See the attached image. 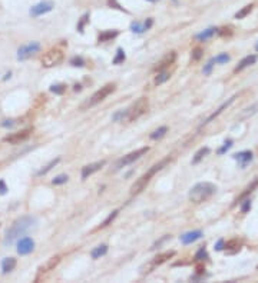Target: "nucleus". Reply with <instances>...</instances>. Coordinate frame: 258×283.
Masks as SVG:
<instances>
[{"label": "nucleus", "instance_id": "31", "mask_svg": "<svg viewBox=\"0 0 258 283\" xmlns=\"http://www.w3.org/2000/svg\"><path fill=\"white\" fill-rule=\"evenodd\" d=\"M68 89V86L64 83H58V84H52L50 86V92L54 94H64Z\"/></svg>", "mask_w": 258, "mask_h": 283}, {"label": "nucleus", "instance_id": "16", "mask_svg": "<svg viewBox=\"0 0 258 283\" xmlns=\"http://www.w3.org/2000/svg\"><path fill=\"white\" fill-rule=\"evenodd\" d=\"M174 69H175V66H172L171 69H165V70H161V72H158V74L155 76V80H154V83L156 84V86H160V84H164L165 82H168V80L171 79Z\"/></svg>", "mask_w": 258, "mask_h": 283}, {"label": "nucleus", "instance_id": "44", "mask_svg": "<svg viewBox=\"0 0 258 283\" xmlns=\"http://www.w3.org/2000/svg\"><path fill=\"white\" fill-rule=\"evenodd\" d=\"M168 239H171V236H170V235H166V236H164V238H162L161 241H160V242H156V243H155V245H154V246H152V248H150V249H155V248H156V246H161L162 243H164V242H165V241H168Z\"/></svg>", "mask_w": 258, "mask_h": 283}, {"label": "nucleus", "instance_id": "10", "mask_svg": "<svg viewBox=\"0 0 258 283\" xmlns=\"http://www.w3.org/2000/svg\"><path fill=\"white\" fill-rule=\"evenodd\" d=\"M54 3L52 0H43L40 3H38V4H34L30 7V16L32 17H39V16H43V14H46V13H49V11L54 10Z\"/></svg>", "mask_w": 258, "mask_h": 283}, {"label": "nucleus", "instance_id": "13", "mask_svg": "<svg viewBox=\"0 0 258 283\" xmlns=\"http://www.w3.org/2000/svg\"><path fill=\"white\" fill-rule=\"evenodd\" d=\"M106 165V160H99V162H95V163H90V165H86L82 168V172H80V178L82 180H85L89 176H92L94 173L99 172L100 169L104 168Z\"/></svg>", "mask_w": 258, "mask_h": 283}, {"label": "nucleus", "instance_id": "27", "mask_svg": "<svg viewBox=\"0 0 258 283\" xmlns=\"http://www.w3.org/2000/svg\"><path fill=\"white\" fill-rule=\"evenodd\" d=\"M166 133H168V127H166V126H161V127H158L156 130H154L150 135V137L152 140H160V139H162Z\"/></svg>", "mask_w": 258, "mask_h": 283}, {"label": "nucleus", "instance_id": "1", "mask_svg": "<svg viewBox=\"0 0 258 283\" xmlns=\"http://www.w3.org/2000/svg\"><path fill=\"white\" fill-rule=\"evenodd\" d=\"M34 225H36V218H33V216H22L18 220H14L13 225L4 233V238H3L4 246L13 245L16 239H19L20 236H24Z\"/></svg>", "mask_w": 258, "mask_h": 283}, {"label": "nucleus", "instance_id": "17", "mask_svg": "<svg viewBox=\"0 0 258 283\" xmlns=\"http://www.w3.org/2000/svg\"><path fill=\"white\" fill-rule=\"evenodd\" d=\"M201 238H202V232L192 231L188 232V233H184L182 236H181V242H182L184 245H191V243L198 241V239H201Z\"/></svg>", "mask_w": 258, "mask_h": 283}, {"label": "nucleus", "instance_id": "33", "mask_svg": "<svg viewBox=\"0 0 258 283\" xmlns=\"http://www.w3.org/2000/svg\"><path fill=\"white\" fill-rule=\"evenodd\" d=\"M252 7H254V4H247V6H246L244 9H241V10L236 13V19H244V17L247 16V14H250V13H251Z\"/></svg>", "mask_w": 258, "mask_h": 283}, {"label": "nucleus", "instance_id": "4", "mask_svg": "<svg viewBox=\"0 0 258 283\" xmlns=\"http://www.w3.org/2000/svg\"><path fill=\"white\" fill-rule=\"evenodd\" d=\"M216 192V186L211 182H201V183H196L191 190H190V195L188 198L194 203H202L206 202L210 198H212Z\"/></svg>", "mask_w": 258, "mask_h": 283}, {"label": "nucleus", "instance_id": "39", "mask_svg": "<svg viewBox=\"0 0 258 283\" xmlns=\"http://www.w3.org/2000/svg\"><path fill=\"white\" fill-rule=\"evenodd\" d=\"M195 259H196V261H204V259H208V255H206V251H205L204 248H201L200 251L196 252Z\"/></svg>", "mask_w": 258, "mask_h": 283}, {"label": "nucleus", "instance_id": "6", "mask_svg": "<svg viewBox=\"0 0 258 283\" xmlns=\"http://www.w3.org/2000/svg\"><path fill=\"white\" fill-rule=\"evenodd\" d=\"M115 90H116V83H108L105 86H102L99 90H96L95 93L92 94V97L88 102V106L90 107V106H95L98 103H100V102H104L108 96L114 93Z\"/></svg>", "mask_w": 258, "mask_h": 283}, {"label": "nucleus", "instance_id": "26", "mask_svg": "<svg viewBox=\"0 0 258 283\" xmlns=\"http://www.w3.org/2000/svg\"><path fill=\"white\" fill-rule=\"evenodd\" d=\"M118 213H119V210H114V212H112V213L108 216L106 219L104 220V222H102V223H100V225H99V226H98L96 229H95L94 232H98V231H100V229H105V228H108V226H109V225H110V223L115 220V218L118 216Z\"/></svg>", "mask_w": 258, "mask_h": 283}, {"label": "nucleus", "instance_id": "47", "mask_svg": "<svg viewBox=\"0 0 258 283\" xmlns=\"http://www.w3.org/2000/svg\"><path fill=\"white\" fill-rule=\"evenodd\" d=\"M222 243H224L222 241L218 242V243H216V246H215V249H216V251H221V249H222Z\"/></svg>", "mask_w": 258, "mask_h": 283}, {"label": "nucleus", "instance_id": "25", "mask_svg": "<svg viewBox=\"0 0 258 283\" xmlns=\"http://www.w3.org/2000/svg\"><path fill=\"white\" fill-rule=\"evenodd\" d=\"M236 96H232V97H231V99H228V102H226V103H224V105L221 106V107H220V109H218V110H216V112H214V113H212V115L210 116V117H208V119H206V120H205L204 122V125H206V123H210V122H211V120H212V119H215V117H216V116L220 115V113H222V112H224V109H226V107H228V106L231 105V103H232V102H234V100H236Z\"/></svg>", "mask_w": 258, "mask_h": 283}, {"label": "nucleus", "instance_id": "37", "mask_svg": "<svg viewBox=\"0 0 258 283\" xmlns=\"http://www.w3.org/2000/svg\"><path fill=\"white\" fill-rule=\"evenodd\" d=\"M240 246H241V242L238 241V239H232V241H228L226 243V249H231V248H234L236 251H240Z\"/></svg>", "mask_w": 258, "mask_h": 283}, {"label": "nucleus", "instance_id": "18", "mask_svg": "<svg viewBox=\"0 0 258 283\" xmlns=\"http://www.w3.org/2000/svg\"><path fill=\"white\" fill-rule=\"evenodd\" d=\"M152 23H154V20H152V19H148V20L144 21V23H140V21H134V23L130 24V30L134 31V33H144V31L150 30V26H152Z\"/></svg>", "mask_w": 258, "mask_h": 283}, {"label": "nucleus", "instance_id": "36", "mask_svg": "<svg viewBox=\"0 0 258 283\" xmlns=\"http://www.w3.org/2000/svg\"><path fill=\"white\" fill-rule=\"evenodd\" d=\"M214 60L216 64H224V63L230 62V54L228 53H221L216 57H214Z\"/></svg>", "mask_w": 258, "mask_h": 283}, {"label": "nucleus", "instance_id": "35", "mask_svg": "<svg viewBox=\"0 0 258 283\" xmlns=\"http://www.w3.org/2000/svg\"><path fill=\"white\" fill-rule=\"evenodd\" d=\"M68 180H69V176H68V175H59V176H56V178L52 180V185H54V186L64 185V183H68Z\"/></svg>", "mask_w": 258, "mask_h": 283}, {"label": "nucleus", "instance_id": "49", "mask_svg": "<svg viewBox=\"0 0 258 283\" xmlns=\"http://www.w3.org/2000/svg\"><path fill=\"white\" fill-rule=\"evenodd\" d=\"M256 49H257V52H258V43H257V46H256Z\"/></svg>", "mask_w": 258, "mask_h": 283}, {"label": "nucleus", "instance_id": "45", "mask_svg": "<svg viewBox=\"0 0 258 283\" xmlns=\"http://www.w3.org/2000/svg\"><path fill=\"white\" fill-rule=\"evenodd\" d=\"M18 123L16 120H4V122H2V126L3 127H12V126H14Z\"/></svg>", "mask_w": 258, "mask_h": 283}, {"label": "nucleus", "instance_id": "42", "mask_svg": "<svg viewBox=\"0 0 258 283\" xmlns=\"http://www.w3.org/2000/svg\"><path fill=\"white\" fill-rule=\"evenodd\" d=\"M231 146H232V140H226V143H224V146H222L221 149H220V150H218V153H220V155L226 153V150H228V149H230Z\"/></svg>", "mask_w": 258, "mask_h": 283}, {"label": "nucleus", "instance_id": "28", "mask_svg": "<svg viewBox=\"0 0 258 283\" xmlns=\"http://www.w3.org/2000/svg\"><path fill=\"white\" fill-rule=\"evenodd\" d=\"M59 162H60V157H56V159H54V160H52V162H50V163H49L48 166H44L43 169H40V170H39V172L36 173V176H43V175H46V173H48L49 170H52V169H54V166H56V165L59 163Z\"/></svg>", "mask_w": 258, "mask_h": 283}, {"label": "nucleus", "instance_id": "11", "mask_svg": "<svg viewBox=\"0 0 258 283\" xmlns=\"http://www.w3.org/2000/svg\"><path fill=\"white\" fill-rule=\"evenodd\" d=\"M175 60H176V52H170L166 53L161 60L158 62V64L155 66V72H161L165 69H170L172 66H175Z\"/></svg>", "mask_w": 258, "mask_h": 283}, {"label": "nucleus", "instance_id": "12", "mask_svg": "<svg viewBox=\"0 0 258 283\" xmlns=\"http://www.w3.org/2000/svg\"><path fill=\"white\" fill-rule=\"evenodd\" d=\"M34 251V241L29 236H24V238H20V241L18 242V253L20 256H24V255H29Z\"/></svg>", "mask_w": 258, "mask_h": 283}, {"label": "nucleus", "instance_id": "20", "mask_svg": "<svg viewBox=\"0 0 258 283\" xmlns=\"http://www.w3.org/2000/svg\"><path fill=\"white\" fill-rule=\"evenodd\" d=\"M234 159L238 160L241 163V166L244 168L247 163H250L252 160V152L251 150H244V152H240V153H236L234 155Z\"/></svg>", "mask_w": 258, "mask_h": 283}, {"label": "nucleus", "instance_id": "8", "mask_svg": "<svg viewBox=\"0 0 258 283\" xmlns=\"http://www.w3.org/2000/svg\"><path fill=\"white\" fill-rule=\"evenodd\" d=\"M148 152H150V147L148 146H144L140 147V149H138V150H135V152H130V153H128L126 156L119 159L118 162H116V165H115V170H119V169L125 168V166H128L130 163H134L135 160L140 159L144 155H146Z\"/></svg>", "mask_w": 258, "mask_h": 283}, {"label": "nucleus", "instance_id": "22", "mask_svg": "<svg viewBox=\"0 0 258 283\" xmlns=\"http://www.w3.org/2000/svg\"><path fill=\"white\" fill-rule=\"evenodd\" d=\"M16 265H18V261L14 258H6V259L2 261V271H3L4 275L13 272L14 268H16Z\"/></svg>", "mask_w": 258, "mask_h": 283}, {"label": "nucleus", "instance_id": "38", "mask_svg": "<svg viewBox=\"0 0 258 283\" xmlns=\"http://www.w3.org/2000/svg\"><path fill=\"white\" fill-rule=\"evenodd\" d=\"M214 64H215V60H214V57L210 60V62L206 63L204 66V69H202V73L204 74H210L211 73V70H212V67H214Z\"/></svg>", "mask_w": 258, "mask_h": 283}, {"label": "nucleus", "instance_id": "9", "mask_svg": "<svg viewBox=\"0 0 258 283\" xmlns=\"http://www.w3.org/2000/svg\"><path fill=\"white\" fill-rule=\"evenodd\" d=\"M32 133H33V127L22 129L19 132H14V133L8 135V136L3 139V142H6V143H9V145H19V143L26 142L29 137L32 136Z\"/></svg>", "mask_w": 258, "mask_h": 283}, {"label": "nucleus", "instance_id": "48", "mask_svg": "<svg viewBox=\"0 0 258 283\" xmlns=\"http://www.w3.org/2000/svg\"><path fill=\"white\" fill-rule=\"evenodd\" d=\"M148 1H152V3H155V1H158V0H148Z\"/></svg>", "mask_w": 258, "mask_h": 283}, {"label": "nucleus", "instance_id": "19", "mask_svg": "<svg viewBox=\"0 0 258 283\" xmlns=\"http://www.w3.org/2000/svg\"><path fill=\"white\" fill-rule=\"evenodd\" d=\"M118 36H119V30H104L99 33V36H98V42L99 43L110 42V40H114V39L118 37Z\"/></svg>", "mask_w": 258, "mask_h": 283}, {"label": "nucleus", "instance_id": "21", "mask_svg": "<svg viewBox=\"0 0 258 283\" xmlns=\"http://www.w3.org/2000/svg\"><path fill=\"white\" fill-rule=\"evenodd\" d=\"M257 62V56L256 54H250V56H246L241 62H240V64L236 66V69H234V72H241L242 69H246V67H248V66H251V64H254V63Z\"/></svg>", "mask_w": 258, "mask_h": 283}, {"label": "nucleus", "instance_id": "15", "mask_svg": "<svg viewBox=\"0 0 258 283\" xmlns=\"http://www.w3.org/2000/svg\"><path fill=\"white\" fill-rule=\"evenodd\" d=\"M60 263V256L59 255H56V256H52L48 262L42 265L40 268H39V273H48L50 272V271H54V268L58 266Z\"/></svg>", "mask_w": 258, "mask_h": 283}, {"label": "nucleus", "instance_id": "46", "mask_svg": "<svg viewBox=\"0 0 258 283\" xmlns=\"http://www.w3.org/2000/svg\"><path fill=\"white\" fill-rule=\"evenodd\" d=\"M8 192V186L4 183V180H0V195H4Z\"/></svg>", "mask_w": 258, "mask_h": 283}, {"label": "nucleus", "instance_id": "29", "mask_svg": "<svg viewBox=\"0 0 258 283\" xmlns=\"http://www.w3.org/2000/svg\"><path fill=\"white\" fill-rule=\"evenodd\" d=\"M210 153V149L208 147H202V149H200L198 152H196V155H195V157L192 159V163L194 165H196V163H200L202 159H204L206 155Z\"/></svg>", "mask_w": 258, "mask_h": 283}, {"label": "nucleus", "instance_id": "2", "mask_svg": "<svg viewBox=\"0 0 258 283\" xmlns=\"http://www.w3.org/2000/svg\"><path fill=\"white\" fill-rule=\"evenodd\" d=\"M150 109V100L148 97H140L134 105L122 110V112H118L116 115L114 116V120L115 122H135L138 120L140 116H144Z\"/></svg>", "mask_w": 258, "mask_h": 283}, {"label": "nucleus", "instance_id": "32", "mask_svg": "<svg viewBox=\"0 0 258 283\" xmlns=\"http://www.w3.org/2000/svg\"><path fill=\"white\" fill-rule=\"evenodd\" d=\"M125 59H126V56H125V52H124V49H120V47H119L118 50H116V56L114 57L112 63H114V64H120V63L125 62Z\"/></svg>", "mask_w": 258, "mask_h": 283}, {"label": "nucleus", "instance_id": "5", "mask_svg": "<svg viewBox=\"0 0 258 283\" xmlns=\"http://www.w3.org/2000/svg\"><path fill=\"white\" fill-rule=\"evenodd\" d=\"M64 50H60L58 47H54V49L48 50V52L43 54L40 62H42L43 67H54V66H58V64H60V63L64 62Z\"/></svg>", "mask_w": 258, "mask_h": 283}, {"label": "nucleus", "instance_id": "14", "mask_svg": "<svg viewBox=\"0 0 258 283\" xmlns=\"http://www.w3.org/2000/svg\"><path fill=\"white\" fill-rule=\"evenodd\" d=\"M175 256V252H164V253H160L154 258V261L150 262V268H155V266H161L162 263L168 262L171 258Z\"/></svg>", "mask_w": 258, "mask_h": 283}, {"label": "nucleus", "instance_id": "34", "mask_svg": "<svg viewBox=\"0 0 258 283\" xmlns=\"http://www.w3.org/2000/svg\"><path fill=\"white\" fill-rule=\"evenodd\" d=\"M86 23H89V13H86V14H84L82 17H80V20H79V23H78V30H79V33H84L85 31V24Z\"/></svg>", "mask_w": 258, "mask_h": 283}, {"label": "nucleus", "instance_id": "23", "mask_svg": "<svg viewBox=\"0 0 258 283\" xmlns=\"http://www.w3.org/2000/svg\"><path fill=\"white\" fill-rule=\"evenodd\" d=\"M215 33H218V29H216V27H210V29H206V30L198 33L195 37H196V40H200V42H205V40L211 39Z\"/></svg>", "mask_w": 258, "mask_h": 283}, {"label": "nucleus", "instance_id": "41", "mask_svg": "<svg viewBox=\"0 0 258 283\" xmlns=\"http://www.w3.org/2000/svg\"><path fill=\"white\" fill-rule=\"evenodd\" d=\"M201 56H202V50H201L200 47H195V49L192 50V62L200 60V59H201Z\"/></svg>", "mask_w": 258, "mask_h": 283}, {"label": "nucleus", "instance_id": "7", "mask_svg": "<svg viewBox=\"0 0 258 283\" xmlns=\"http://www.w3.org/2000/svg\"><path fill=\"white\" fill-rule=\"evenodd\" d=\"M42 50V44L39 42H30V43H26V44H23L19 47V50H18V60H28V59H30L33 57L36 53H39Z\"/></svg>", "mask_w": 258, "mask_h": 283}, {"label": "nucleus", "instance_id": "43", "mask_svg": "<svg viewBox=\"0 0 258 283\" xmlns=\"http://www.w3.org/2000/svg\"><path fill=\"white\" fill-rule=\"evenodd\" d=\"M248 209H251V200H250V199L244 200V203H242V206H241V210H242V213L248 212Z\"/></svg>", "mask_w": 258, "mask_h": 283}, {"label": "nucleus", "instance_id": "40", "mask_svg": "<svg viewBox=\"0 0 258 283\" xmlns=\"http://www.w3.org/2000/svg\"><path fill=\"white\" fill-rule=\"evenodd\" d=\"M70 64H72V66H79V67H82V66H85V60H84L82 57H78V56H75V57L70 60Z\"/></svg>", "mask_w": 258, "mask_h": 283}, {"label": "nucleus", "instance_id": "30", "mask_svg": "<svg viewBox=\"0 0 258 283\" xmlns=\"http://www.w3.org/2000/svg\"><path fill=\"white\" fill-rule=\"evenodd\" d=\"M257 186H258V178L256 179V180H254V182H252V183H251V185H250L247 189H246V192H244V193H241V196H240V198L236 199V202H241L242 199H246L248 195H250V193H251V192H252L254 189L257 188Z\"/></svg>", "mask_w": 258, "mask_h": 283}, {"label": "nucleus", "instance_id": "3", "mask_svg": "<svg viewBox=\"0 0 258 283\" xmlns=\"http://www.w3.org/2000/svg\"><path fill=\"white\" fill-rule=\"evenodd\" d=\"M170 162H171V157L166 156L165 159H162L161 162H158L156 165H154V166H152L146 173H144L140 179H136L135 183H134L132 188H130V195H138V193H140L144 189L148 186V183L152 180V178H154L160 170H162V169L165 168Z\"/></svg>", "mask_w": 258, "mask_h": 283}, {"label": "nucleus", "instance_id": "24", "mask_svg": "<svg viewBox=\"0 0 258 283\" xmlns=\"http://www.w3.org/2000/svg\"><path fill=\"white\" fill-rule=\"evenodd\" d=\"M108 253V245H99L96 246L94 251L90 252V256H92V259H100L102 256H105Z\"/></svg>", "mask_w": 258, "mask_h": 283}]
</instances>
